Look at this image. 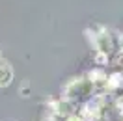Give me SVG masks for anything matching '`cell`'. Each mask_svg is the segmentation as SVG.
Wrapping results in <instances>:
<instances>
[{"mask_svg":"<svg viewBox=\"0 0 123 121\" xmlns=\"http://www.w3.org/2000/svg\"><path fill=\"white\" fill-rule=\"evenodd\" d=\"M11 80H13V69H11V65H9L8 61L2 58L0 60V88L9 86Z\"/></svg>","mask_w":123,"mask_h":121,"instance_id":"1","label":"cell"},{"mask_svg":"<svg viewBox=\"0 0 123 121\" xmlns=\"http://www.w3.org/2000/svg\"><path fill=\"white\" fill-rule=\"evenodd\" d=\"M0 60H2V50H0Z\"/></svg>","mask_w":123,"mask_h":121,"instance_id":"2","label":"cell"}]
</instances>
